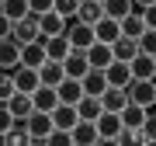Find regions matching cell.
<instances>
[{
    "label": "cell",
    "instance_id": "f1b7e54d",
    "mask_svg": "<svg viewBox=\"0 0 156 146\" xmlns=\"http://www.w3.org/2000/svg\"><path fill=\"white\" fill-rule=\"evenodd\" d=\"M0 14L7 17V21H21L24 14H28V0H0Z\"/></svg>",
    "mask_w": 156,
    "mask_h": 146
},
{
    "label": "cell",
    "instance_id": "8fae6325",
    "mask_svg": "<svg viewBox=\"0 0 156 146\" xmlns=\"http://www.w3.org/2000/svg\"><path fill=\"white\" fill-rule=\"evenodd\" d=\"M118 38H122V28H118V21H115V17H101V21L94 24V42L115 45Z\"/></svg>",
    "mask_w": 156,
    "mask_h": 146
},
{
    "label": "cell",
    "instance_id": "ee69618b",
    "mask_svg": "<svg viewBox=\"0 0 156 146\" xmlns=\"http://www.w3.org/2000/svg\"><path fill=\"white\" fill-rule=\"evenodd\" d=\"M142 146H156V139H146V143H142Z\"/></svg>",
    "mask_w": 156,
    "mask_h": 146
},
{
    "label": "cell",
    "instance_id": "b9f144b4",
    "mask_svg": "<svg viewBox=\"0 0 156 146\" xmlns=\"http://www.w3.org/2000/svg\"><path fill=\"white\" fill-rule=\"evenodd\" d=\"M94 146H118V139H104V136H101V139H97Z\"/></svg>",
    "mask_w": 156,
    "mask_h": 146
},
{
    "label": "cell",
    "instance_id": "f6af8a7d",
    "mask_svg": "<svg viewBox=\"0 0 156 146\" xmlns=\"http://www.w3.org/2000/svg\"><path fill=\"white\" fill-rule=\"evenodd\" d=\"M153 84H156V77H153Z\"/></svg>",
    "mask_w": 156,
    "mask_h": 146
},
{
    "label": "cell",
    "instance_id": "9c48e42d",
    "mask_svg": "<svg viewBox=\"0 0 156 146\" xmlns=\"http://www.w3.org/2000/svg\"><path fill=\"white\" fill-rule=\"evenodd\" d=\"M87 70H90V66H87V52H83V49H69V56L62 59V73L73 77V80H80Z\"/></svg>",
    "mask_w": 156,
    "mask_h": 146
},
{
    "label": "cell",
    "instance_id": "9a60e30c",
    "mask_svg": "<svg viewBox=\"0 0 156 146\" xmlns=\"http://www.w3.org/2000/svg\"><path fill=\"white\" fill-rule=\"evenodd\" d=\"M69 136H73V146H94L101 139V136H97V125L94 122H83V118L69 129Z\"/></svg>",
    "mask_w": 156,
    "mask_h": 146
},
{
    "label": "cell",
    "instance_id": "6da1fadb",
    "mask_svg": "<svg viewBox=\"0 0 156 146\" xmlns=\"http://www.w3.org/2000/svg\"><path fill=\"white\" fill-rule=\"evenodd\" d=\"M11 38L17 42V45H28V42H38L42 38V31H38V14H24L21 21H14L11 24Z\"/></svg>",
    "mask_w": 156,
    "mask_h": 146
},
{
    "label": "cell",
    "instance_id": "7a4b0ae2",
    "mask_svg": "<svg viewBox=\"0 0 156 146\" xmlns=\"http://www.w3.org/2000/svg\"><path fill=\"white\" fill-rule=\"evenodd\" d=\"M66 38H69V49H90L94 45V24H83L76 17L66 21Z\"/></svg>",
    "mask_w": 156,
    "mask_h": 146
},
{
    "label": "cell",
    "instance_id": "4dcf8cb0",
    "mask_svg": "<svg viewBox=\"0 0 156 146\" xmlns=\"http://www.w3.org/2000/svg\"><path fill=\"white\" fill-rule=\"evenodd\" d=\"M135 42H139V52H146V56H156V28H146Z\"/></svg>",
    "mask_w": 156,
    "mask_h": 146
},
{
    "label": "cell",
    "instance_id": "ac0fdd59",
    "mask_svg": "<svg viewBox=\"0 0 156 146\" xmlns=\"http://www.w3.org/2000/svg\"><path fill=\"white\" fill-rule=\"evenodd\" d=\"M94 125H97V136H104V139H115V136L122 132V118H118V111H101Z\"/></svg>",
    "mask_w": 156,
    "mask_h": 146
},
{
    "label": "cell",
    "instance_id": "836d02e7",
    "mask_svg": "<svg viewBox=\"0 0 156 146\" xmlns=\"http://www.w3.org/2000/svg\"><path fill=\"white\" fill-rule=\"evenodd\" d=\"M14 90H17V87H14V73H11V70H0V101H7Z\"/></svg>",
    "mask_w": 156,
    "mask_h": 146
},
{
    "label": "cell",
    "instance_id": "5b68a950",
    "mask_svg": "<svg viewBox=\"0 0 156 146\" xmlns=\"http://www.w3.org/2000/svg\"><path fill=\"white\" fill-rule=\"evenodd\" d=\"M128 70H132V80H153L156 77V59L146 56V52H135L128 59Z\"/></svg>",
    "mask_w": 156,
    "mask_h": 146
},
{
    "label": "cell",
    "instance_id": "60d3db41",
    "mask_svg": "<svg viewBox=\"0 0 156 146\" xmlns=\"http://www.w3.org/2000/svg\"><path fill=\"white\" fill-rule=\"evenodd\" d=\"M149 4H156V0H132V7H135V11H139V14H142V11H146V7H149Z\"/></svg>",
    "mask_w": 156,
    "mask_h": 146
},
{
    "label": "cell",
    "instance_id": "cb8c5ba5",
    "mask_svg": "<svg viewBox=\"0 0 156 146\" xmlns=\"http://www.w3.org/2000/svg\"><path fill=\"white\" fill-rule=\"evenodd\" d=\"M62 77H66V73H62V63L45 59L42 66H38V80H42L45 87H59V84H62Z\"/></svg>",
    "mask_w": 156,
    "mask_h": 146
},
{
    "label": "cell",
    "instance_id": "277c9868",
    "mask_svg": "<svg viewBox=\"0 0 156 146\" xmlns=\"http://www.w3.org/2000/svg\"><path fill=\"white\" fill-rule=\"evenodd\" d=\"M14 87L21 90V94H35V90L42 87V80H38V70H31V66H14Z\"/></svg>",
    "mask_w": 156,
    "mask_h": 146
},
{
    "label": "cell",
    "instance_id": "ba28073f",
    "mask_svg": "<svg viewBox=\"0 0 156 146\" xmlns=\"http://www.w3.org/2000/svg\"><path fill=\"white\" fill-rule=\"evenodd\" d=\"M45 45V59H52V63H62L69 56V38L66 35H49V38H42Z\"/></svg>",
    "mask_w": 156,
    "mask_h": 146
},
{
    "label": "cell",
    "instance_id": "44dd1931",
    "mask_svg": "<svg viewBox=\"0 0 156 146\" xmlns=\"http://www.w3.org/2000/svg\"><path fill=\"white\" fill-rule=\"evenodd\" d=\"M7 108H11V115H14V118H21V122H24V118H28V115L35 111L31 94H21V90H14V94L7 97Z\"/></svg>",
    "mask_w": 156,
    "mask_h": 146
},
{
    "label": "cell",
    "instance_id": "4fadbf2b",
    "mask_svg": "<svg viewBox=\"0 0 156 146\" xmlns=\"http://www.w3.org/2000/svg\"><path fill=\"white\" fill-rule=\"evenodd\" d=\"M128 104V90L125 87H104V94H101V108L104 111H122V108Z\"/></svg>",
    "mask_w": 156,
    "mask_h": 146
},
{
    "label": "cell",
    "instance_id": "52a82bcc",
    "mask_svg": "<svg viewBox=\"0 0 156 146\" xmlns=\"http://www.w3.org/2000/svg\"><path fill=\"white\" fill-rule=\"evenodd\" d=\"M24 129H28L31 139H45V136L52 132V118H49V111H31L28 118H24Z\"/></svg>",
    "mask_w": 156,
    "mask_h": 146
},
{
    "label": "cell",
    "instance_id": "5bb4252c",
    "mask_svg": "<svg viewBox=\"0 0 156 146\" xmlns=\"http://www.w3.org/2000/svg\"><path fill=\"white\" fill-rule=\"evenodd\" d=\"M104 77H108V84H111V87H128V80H132V70H128V63L111 59V63L104 66Z\"/></svg>",
    "mask_w": 156,
    "mask_h": 146
},
{
    "label": "cell",
    "instance_id": "f35d334b",
    "mask_svg": "<svg viewBox=\"0 0 156 146\" xmlns=\"http://www.w3.org/2000/svg\"><path fill=\"white\" fill-rule=\"evenodd\" d=\"M142 21H146V28H156V4H149L142 11Z\"/></svg>",
    "mask_w": 156,
    "mask_h": 146
},
{
    "label": "cell",
    "instance_id": "8992f818",
    "mask_svg": "<svg viewBox=\"0 0 156 146\" xmlns=\"http://www.w3.org/2000/svg\"><path fill=\"white\" fill-rule=\"evenodd\" d=\"M49 118H52V129H62V132H69L73 125L80 122V115H76L73 104H56V108L49 111Z\"/></svg>",
    "mask_w": 156,
    "mask_h": 146
},
{
    "label": "cell",
    "instance_id": "484cf974",
    "mask_svg": "<svg viewBox=\"0 0 156 146\" xmlns=\"http://www.w3.org/2000/svg\"><path fill=\"white\" fill-rule=\"evenodd\" d=\"M101 11H104V17L122 21V17H128L135 7H132V0H101Z\"/></svg>",
    "mask_w": 156,
    "mask_h": 146
},
{
    "label": "cell",
    "instance_id": "e575fe53",
    "mask_svg": "<svg viewBox=\"0 0 156 146\" xmlns=\"http://www.w3.org/2000/svg\"><path fill=\"white\" fill-rule=\"evenodd\" d=\"M42 143H45V146H73V136H69V132H62V129H52Z\"/></svg>",
    "mask_w": 156,
    "mask_h": 146
},
{
    "label": "cell",
    "instance_id": "ffe728a7",
    "mask_svg": "<svg viewBox=\"0 0 156 146\" xmlns=\"http://www.w3.org/2000/svg\"><path fill=\"white\" fill-rule=\"evenodd\" d=\"M118 118H122V129H142V122H146V108L128 101L122 111H118Z\"/></svg>",
    "mask_w": 156,
    "mask_h": 146
},
{
    "label": "cell",
    "instance_id": "e0dca14e",
    "mask_svg": "<svg viewBox=\"0 0 156 146\" xmlns=\"http://www.w3.org/2000/svg\"><path fill=\"white\" fill-rule=\"evenodd\" d=\"M56 94H59V104H73V108H76V101L83 97V87H80V80L62 77V84L56 87Z\"/></svg>",
    "mask_w": 156,
    "mask_h": 146
},
{
    "label": "cell",
    "instance_id": "3957f363",
    "mask_svg": "<svg viewBox=\"0 0 156 146\" xmlns=\"http://www.w3.org/2000/svg\"><path fill=\"white\" fill-rule=\"evenodd\" d=\"M128 101L132 104H142V108H153L156 104V84L153 80H128Z\"/></svg>",
    "mask_w": 156,
    "mask_h": 146
},
{
    "label": "cell",
    "instance_id": "1f68e13d",
    "mask_svg": "<svg viewBox=\"0 0 156 146\" xmlns=\"http://www.w3.org/2000/svg\"><path fill=\"white\" fill-rule=\"evenodd\" d=\"M76 7H80V0H52V11H56L59 17H76Z\"/></svg>",
    "mask_w": 156,
    "mask_h": 146
},
{
    "label": "cell",
    "instance_id": "2e32d148",
    "mask_svg": "<svg viewBox=\"0 0 156 146\" xmlns=\"http://www.w3.org/2000/svg\"><path fill=\"white\" fill-rule=\"evenodd\" d=\"M87 52V66L90 70H104L108 63H111L115 56H111V45H104V42H94L90 49H83Z\"/></svg>",
    "mask_w": 156,
    "mask_h": 146
},
{
    "label": "cell",
    "instance_id": "bcb514c9",
    "mask_svg": "<svg viewBox=\"0 0 156 146\" xmlns=\"http://www.w3.org/2000/svg\"><path fill=\"white\" fill-rule=\"evenodd\" d=\"M153 59H156V56H153Z\"/></svg>",
    "mask_w": 156,
    "mask_h": 146
},
{
    "label": "cell",
    "instance_id": "f546056e",
    "mask_svg": "<svg viewBox=\"0 0 156 146\" xmlns=\"http://www.w3.org/2000/svg\"><path fill=\"white\" fill-rule=\"evenodd\" d=\"M135 52H139V42H135V38H125V35L111 45V56H115V59H122V63H128Z\"/></svg>",
    "mask_w": 156,
    "mask_h": 146
},
{
    "label": "cell",
    "instance_id": "8d00e7d4",
    "mask_svg": "<svg viewBox=\"0 0 156 146\" xmlns=\"http://www.w3.org/2000/svg\"><path fill=\"white\" fill-rule=\"evenodd\" d=\"M28 11L42 17V14H49V11H52V0H28Z\"/></svg>",
    "mask_w": 156,
    "mask_h": 146
},
{
    "label": "cell",
    "instance_id": "7c38bea8",
    "mask_svg": "<svg viewBox=\"0 0 156 146\" xmlns=\"http://www.w3.org/2000/svg\"><path fill=\"white\" fill-rule=\"evenodd\" d=\"M14 66H21V45L7 35V38H0V70H14Z\"/></svg>",
    "mask_w": 156,
    "mask_h": 146
},
{
    "label": "cell",
    "instance_id": "d590c367",
    "mask_svg": "<svg viewBox=\"0 0 156 146\" xmlns=\"http://www.w3.org/2000/svg\"><path fill=\"white\" fill-rule=\"evenodd\" d=\"M11 129H14V115H11V108H7V101H0V136L11 132Z\"/></svg>",
    "mask_w": 156,
    "mask_h": 146
},
{
    "label": "cell",
    "instance_id": "d6986e66",
    "mask_svg": "<svg viewBox=\"0 0 156 146\" xmlns=\"http://www.w3.org/2000/svg\"><path fill=\"white\" fill-rule=\"evenodd\" d=\"M38 31H42V38H49V35H66V17H59L56 11L42 14L38 17Z\"/></svg>",
    "mask_w": 156,
    "mask_h": 146
},
{
    "label": "cell",
    "instance_id": "7bdbcfd3",
    "mask_svg": "<svg viewBox=\"0 0 156 146\" xmlns=\"http://www.w3.org/2000/svg\"><path fill=\"white\" fill-rule=\"evenodd\" d=\"M28 146H45V143H42V139H31V143H28Z\"/></svg>",
    "mask_w": 156,
    "mask_h": 146
},
{
    "label": "cell",
    "instance_id": "4316f807",
    "mask_svg": "<svg viewBox=\"0 0 156 146\" xmlns=\"http://www.w3.org/2000/svg\"><path fill=\"white\" fill-rule=\"evenodd\" d=\"M118 28H122L125 38H139V35L146 31V21H142V14H139V11H132L128 17H122V21H118Z\"/></svg>",
    "mask_w": 156,
    "mask_h": 146
},
{
    "label": "cell",
    "instance_id": "74e56055",
    "mask_svg": "<svg viewBox=\"0 0 156 146\" xmlns=\"http://www.w3.org/2000/svg\"><path fill=\"white\" fill-rule=\"evenodd\" d=\"M142 139H156V115H146V122H142Z\"/></svg>",
    "mask_w": 156,
    "mask_h": 146
},
{
    "label": "cell",
    "instance_id": "30bf717a",
    "mask_svg": "<svg viewBox=\"0 0 156 146\" xmlns=\"http://www.w3.org/2000/svg\"><path fill=\"white\" fill-rule=\"evenodd\" d=\"M80 87H83L87 97H101V94H104V87H108L104 70H87L83 77H80Z\"/></svg>",
    "mask_w": 156,
    "mask_h": 146
},
{
    "label": "cell",
    "instance_id": "83f0119b",
    "mask_svg": "<svg viewBox=\"0 0 156 146\" xmlns=\"http://www.w3.org/2000/svg\"><path fill=\"white\" fill-rule=\"evenodd\" d=\"M101 111H104V108H101V97H80V101H76V115L80 118H83V122H97V115Z\"/></svg>",
    "mask_w": 156,
    "mask_h": 146
},
{
    "label": "cell",
    "instance_id": "d6a6232c",
    "mask_svg": "<svg viewBox=\"0 0 156 146\" xmlns=\"http://www.w3.org/2000/svg\"><path fill=\"white\" fill-rule=\"evenodd\" d=\"M115 139H118V146H142V143H146L139 129H122V132L115 136Z\"/></svg>",
    "mask_w": 156,
    "mask_h": 146
},
{
    "label": "cell",
    "instance_id": "ab89813d",
    "mask_svg": "<svg viewBox=\"0 0 156 146\" xmlns=\"http://www.w3.org/2000/svg\"><path fill=\"white\" fill-rule=\"evenodd\" d=\"M7 35H11V21H7L4 14H0V38H7Z\"/></svg>",
    "mask_w": 156,
    "mask_h": 146
},
{
    "label": "cell",
    "instance_id": "d4e9b609",
    "mask_svg": "<svg viewBox=\"0 0 156 146\" xmlns=\"http://www.w3.org/2000/svg\"><path fill=\"white\" fill-rule=\"evenodd\" d=\"M101 17H104V11H101V0H80V7H76V21H83V24H97Z\"/></svg>",
    "mask_w": 156,
    "mask_h": 146
},
{
    "label": "cell",
    "instance_id": "603a6c76",
    "mask_svg": "<svg viewBox=\"0 0 156 146\" xmlns=\"http://www.w3.org/2000/svg\"><path fill=\"white\" fill-rule=\"evenodd\" d=\"M31 104H35V111H52V108L59 104V94H56V87H45V84H42V87L31 94Z\"/></svg>",
    "mask_w": 156,
    "mask_h": 146
},
{
    "label": "cell",
    "instance_id": "7402d4cb",
    "mask_svg": "<svg viewBox=\"0 0 156 146\" xmlns=\"http://www.w3.org/2000/svg\"><path fill=\"white\" fill-rule=\"evenodd\" d=\"M45 63V45L42 38L38 42H28V45H21V66H31V70H38Z\"/></svg>",
    "mask_w": 156,
    "mask_h": 146
}]
</instances>
